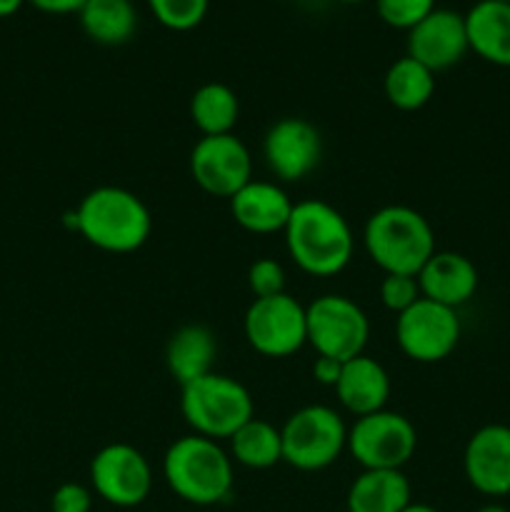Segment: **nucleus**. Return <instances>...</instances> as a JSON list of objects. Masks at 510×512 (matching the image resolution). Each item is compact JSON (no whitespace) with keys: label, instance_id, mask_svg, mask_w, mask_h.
<instances>
[{"label":"nucleus","instance_id":"f8f14e48","mask_svg":"<svg viewBox=\"0 0 510 512\" xmlns=\"http://www.w3.org/2000/svg\"><path fill=\"white\" fill-rule=\"evenodd\" d=\"M190 175L213 198H233L253 180V155L233 133L205 135L190 150Z\"/></svg>","mask_w":510,"mask_h":512},{"label":"nucleus","instance_id":"dca6fc26","mask_svg":"<svg viewBox=\"0 0 510 512\" xmlns=\"http://www.w3.org/2000/svg\"><path fill=\"white\" fill-rule=\"evenodd\" d=\"M295 203L278 183L250 180L230 198V215L243 230L253 235L283 233Z\"/></svg>","mask_w":510,"mask_h":512},{"label":"nucleus","instance_id":"b1692460","mask_svg":"<svg viewBox=\"0 0 510 512\" xmlns=\"http://www.w3.org/2000/svg\"><path fill=\"white\" fill-rule=\"evenodd\" d=\"M240 115V100L225 83H205L190 98V120L200 135L233 133Z\"/></svg>","mask_w":510,"mask_h":512},{"label":"nucleus","instance_id":"c9c22d12","mask_svg":"<svg viewBox=\"0 0 510 512\" xmlns=\"http://www.w3.org/2000/svg\"><path fill=\"white\" fill-rule=\"evenodd\" d=\"M340 3H365V0H340Z\"/></svg>","mask_w":510,"mask_h":512},{"label":"nucleus","instance_id":"1a4fd4ad","mask_svg":"<svg viewBox=\"0 0 510 512\" xmlns=\"http://www.w3.org/2000/svg\"><path fill=\"white\" fill-rule=\"evenodd\" d=\"M415 448V425L390 410L355 418L353 428H348V453L363 470H403Z\"/></svg>","mask_w":510,"mask_h":512},{"label":"nucleus","instance_id":"bb28decb","mask_svg":"<svg viewBox=\"0 0 510 512\" xmlns=\"http://www.w3.org/2000/svg\"><path fill=\"white\" fill-rule=\"evenodd\" d=\"M380 20L390 28L410 30L435 10V0H375Z\"/></svg>","mask_w":510,"mask_h":512},{"label":"nucleus","instance_id":"a878e982","mask_svg":"<svg viewBox=\"0 0 510 512\" xmlns=\"http://www.w3.org/2000/svg\"><path fill=\"white\" fill-rule=\"evenodd\" d=\"M208 5L210 0H148L150 13L158 23L178 33L198 28L208 13Z\"/></svg>","mask_w":510,"mask_h":512},{"label":"nucleus","instance_id":"7c9ffc66","mask_svg":"<svg viewBox=\"0 0 510 512\" xmlns=\"http://www.w3.org/2000/svg\"><path fill=\"white\" fill-rule=\"evenodd\" d=\"M340 373H343V363L335 358H325V355H318L313 363V378L318 380L320 385H328V388H335L340 380Z\"/></svg>","mask_w":510,"mask_h":512},{"label":"nucleus","instance_id":"6e6552de","mask_svg":"<svg viewBox=\"0 0 510 512\" xmlns=\"http://www.w3.org/2000/svg\"><path fill=\"white\" fill-rule=\"evenodd\" d=\"M245 340L265 358H290L308 345V310L293 295L255 298L243 320Z\"/></svg>","mask_w":510,"mask_h":512},{"label":"nucleus","instance_id":"4468645a","mask_svg":"<svg viewBox=\"0 0 510 512\" xmlns=\"http://www.w3.org/2000/svg\"><path fill=\"white\" fill-rule=\"evenodd\" d=\"M463 470L470 488L485 498L510 495V428L483 425L470 435L463 453Z\"/></svg>","mask_w":510,"mask_h":512},{"label":"nucleus","instance_id":"412c9836","mask_svg":"<svg viewBox=\"0 0 510 512\" xmlns=\"http://www.w3.org/2000/svg\"><path fill=\"white\" fill-rule=\"evenodd\" d=\"M410 503L413 490L403 470H363L345 498L348 512H403Z\"/></svg>","mask_w":510,"mask_h":512},{"label":"nucleus","instance_id":"9d476101","mask_svg":"<svg viewBox=\"0 0 510 512\" xmlns=\"http://www.w3.org/2000/svg\"><path fill=\"white\" fill-rule=\"evenodd\" d=\"M395 340L405 358L415 363H440L450 358L460 340L458 310L420 298L395 320Z\"/></svg>","mask_w":510,"mask_h":512},{"label":"nucleus","instance_id":"393cba45","mask_svg":"<svg viewBox=\"0 0 510 512\" xmlns=\"http://www.w3.org/2000/svg\"><path fill=\"white\" fill-rule=\"evenodd\" d=\"M385 98L398 110H420L435 93V73L410 55L395 60L383 80Z\"/></svg>","mask_w":510,"mask_h":512},{"label":"nucleus","instance_id":"423d86ee","mask_svg":"<svg viewBox=\"0 0 510 512\" xmlns=\"http://www.w3.org/2000/svg\"><path fill=\"white\" fill-rule=\"evenodd\" d=\"M283 463L303 473L330 468L348 450V425L328 405H305L280 428Z\"/></svg>","mask_w":510,"mask_h":512},{"label":"nucleus","instance_id":"c85d7f7f","mask_svg":"<svg viewBox=\"0 0 510 512\" xmlns=\"http://www.w3.org/2000/svg\"><path fill=\"white\" fill-rule=\"evenodd\" d=\"M248 288L255 298H273L285 293V270L278 260L260 258L248 268Z\"/></svg>","mask_w":510,"mask_h":512},{"label":"nucleus","instance_id":"4be33fe9","mask_svg":"<svg viewBox=\"0 0 510 512\" xmlns=\"http://www.w3.org/2000/svg\"><path fill=\"white\" fill-rule=\"evenodd\" d=\"M78 18L85 35L100 45H123L138 30V13L130 0H88Z\"/></svg>","mask_w":510,"mask_h":512},{"label":"nucleus","instance_id":"ddd939ff","mask_svg":"<svg viewBox=\"0 0 510 512\" xmlns=\"http://www.w3.org/2000/svg\"><path fill=\"white\" fill-rule=\"evenodd\" d=\"M320 155H323V138L308 120L283 118L265 133V165L283 183H298L308 178L318 168Z\"/></svg>","mask_w":510,"mask_h":512},{"label":"nucleus","instance_id":"0eeeda50","mask_svg":"<svg viewBox=\"0 0 510 512\" xmlns=\"http://www.w3.org/2000/svg\"><path fill=\"white\" fill-rule=\"evenodd\" d=\"M308 345L340 363L365 353L370 338L368 315L345 295H320L308 305Z\"/></svg>","mask_w":510,"mask_h":512},{"label":"nucleus","instance_id":"2f4dec72","mask_svg":"<svg viewBox=\"0 0 510 512\" xmlns=\"http://www.w3.org/2000/svg\"><path fill=\"white\" fill-rule=\"evenodd\" d=\"M28 3H33L35 8L50 15H70L80 13V8H83L88 0H28Z\"/></svg>","mask_w":510,"mask_h":512},{"label":"nucleus","instance_id":"5701e85b","mask_svg":"<svg viewBox=\"0 0 510 512\" xmlns=\"http://www.w3.org/2000/svg\"><path fill=\"white\" fill-rule=\"evenodd\" d=\"M230 443V458L250 470H268L283 463V438L280 428L260 418H250L243 428L235 430Z\"/></svg>","mask_w":510,"mask_h":512},{"label":"nucleus","instance_id":"2eb2a0df","mask_svg":"<svg viewBox=\"0 0 510 512\" xmlns=\"http://www.w3.org/2000/svg\"><path fill=\"white\" fill-rule=\"evenodd\" d=\"M468 50L465 15L455 10L435 8L415 28L408 30V55L433 73L458 65Z\"/></svg>","mask_w":510,"mask_h":512},{"label":"nucleus","instance_id":"e433bc0d","mask_svg":"<svg viewBox=\"0 0 510 512\" xmlns=\"http://www.w3.org/2000/svg\"><path fill=\"white\" fill-rule=\"evenodd\" d=\"M495 3H508L510 5V0H495Z\"/></svg>","mask_w":510,"mask_h":512},{"label":"nucleus","instance_id":"f257e3e1","mask_svg":"<svg viewBox=\"0 0 510 512\" xmlns=\"http://www.w3.org/2000/svg\"><path fill=\"white\" fill-rule=\"evenodd\" d=\"M283 235L293 263L313 278H333L353 260V228L345 215L325 200L295 203Z\"/></svg>","mask_w":510,"mask_h":512},{"label":"nucleus","instance_id":"cd10ccee","mask_svg":"<svg viewBox=\"0 0 510 512\" xmlns=\"http://www.w3.org/2000/svg\"><path fill=\"white\" fill-rule=\"evenodd\" d=\"M420 298H423V293H420L418 275H385L383 283H380V300L395 315L413 308Z\"/></svg>","mask_w":510,"mask_h":512},{"label":"nucleus","instance_id":"39448f33","mask_svg":"<svg viewBox=\"0 0 510 512\" xmlns=\"http://www.w3.org/2000/svg\"><path fill=\"white\" fill-rule=\"evenodd\" d=\"M180 413L195 435L230 440L255 415L248 388L230 375L210 373L180 388Z\"/></svg>","mask_w":510,"mask_h":512},{"label":"nucleus","instance_id":"20e7f679","mask_svg":"<svg viewBox=\"0 0 510 512\" xmlns=\"http://www.w3.org/2000/svg\"><path fill=\"white\" fill-rule=\"evenodd\" d=\"M363 245L385 275H418L435 255V233L418 210L385 205L365 223Z\"/></svg>","mask_w":510,"mask_h":512},{"label":"nucleus","instance_id":"a211bd4d","mask_svg":"<svg viewBox=\"0 0 510 512\" xmlns=\"http://www.w3.org/2000/svg\"><path fill=\"white\" fill-rule=\"evenodd\" d=\"M340 405L355 418L385 410L390 398V375L383 365L370 355H358L343 363L338 385H335Z\"/></svg>","mask_w":510,"mask_h":512},{"label":"nucleus","instance_id":"f3484780","mask_svg":"<svg viewBox=\"0 0 510 512\" xmlns=\"http://www.w3.org/2000/svg\"><path fill=\"white\" fill-rule=\"evenodd\" d=\"M478 268L465 255L453 250H435L433 258L418 273L420 293L433 303L458 310L478 290Z\"/></svg>","mask_w":510,"mask_h":512},{"label":"nucleus","instance_id":"c756f323","mask_svg":"<svg viewBox=\"0 0 510 512\" xmlns=\"http://www.w3.org/2000/svg\"><path fill=\"white\" fill-rule=\"evenodd\" d=\"M93 490L80 483H63L50 498V512H90Z\"/></svg>","mask_w":510,"mask_h":512},{"label":"nucleus","instance_id":"9b49d317","mask_svg":"<svg viewBox=\"0 0 510 512\" xmlns=\"http://www.w3.org/2000/svg\"><path fill=\"white\" fill-rule=\"evenodd\" d=\"M90 485L95 495L115 508H135L153 490V468L138 448L113 443L98 450L90 463Z\"/></svg>","mask_w":510,"mask_h":512},{"label":"nucleus","instance_id":"72a5a7b5","mask_svg":"<svg viewBox=\"0 0 510 512\" xmlns=\"http://www.w3.org/2000/svg\"><path fill=\"white\" fill-rule=\"evenodd\" d=\"M403 512H438L433 508V505H425V503H410L408 508H405Z\"/></svg>","mask_w":510,"mask_h":512},{"label":"nucleus","instance_id":"7ed1b4c3","mask_svg":"<svg viewBox=\"0 0 510 512\" xmlns=\"http://www.w3.org/2000/svg\"><path fill=\"white\" fill-rule=\"evenodd\" d=\"M163 478L180 500L208 508L223 503L233 490V458L218 440L185 435L165 453Z\"/></svg>","mask_w":510,"mask_h":512},{"label":"nucleus","instance_id":"f03ea898","mask_svg":"<svg viewBox=\"0 0 510 512\" xmlns=\"http://www.w3.org/2000/svg\"><path fill=\"white\" fill-rule=\"evenodd\" d=\"M70 220L93 248L115 255L143 248L153 230L148 205L135 193L115 185L90 190Z\"/></svg>","mask_w":510,"mask_h":512},{"label":"nucleus","instance_id":"f704fd0d","mask_svg":"<svg viewBox=\"0 0 510 512\" xmlns=\"http://www.w3.org/2000/svg\"><path fill=\"white\" fill-rule=\"evenodd\" d=\"M475 512H510V510L503 508V505H498V503H488V505H483V508L475 510Z\"/></svg>","mask_w":510,"mask_h":512},{"label":"nucleus","instance_id":"473e14b6","mask_svg":"<svg viewBox=\"0 0 510 512\" xmlns=\"http://www.w3.org/2000/svg\"><path fill=\"white\" fill-rule=\"evenodd\" d=\"M25 0H0V18H10L23 8Z\"/></svg>","mask_w":510,"mask_h":512},{"label":"nucleus","instance_id":"aec40b11","mask_svg":"<svg viewBox=\"0 0 510 512\" xmlns=\"http://www.w3.org/2000/svg\"><path fill=\"white\" fill-rule=\"evenodd\" d=\"M215 355H218V340L205 325H183L170 335L165 345V365L180 388L203 375L215 373Z\"/></svg>","mask_w":510,"mask_h":512},{"label":"nucleus","instance_id":"6ab92c4d","mask_svg":"<svg viewBox=\"0 0 510 512\" xmlns=\"http://www.w3.org/2000/svg\"><path fill=\"white\" fill-rule=\"evenodd\" d=\"M468 45L485 63L510 68V5L480 0L465 15Z\"/></svg>","mask_w":510,"mask_h":512}]
</instances>
